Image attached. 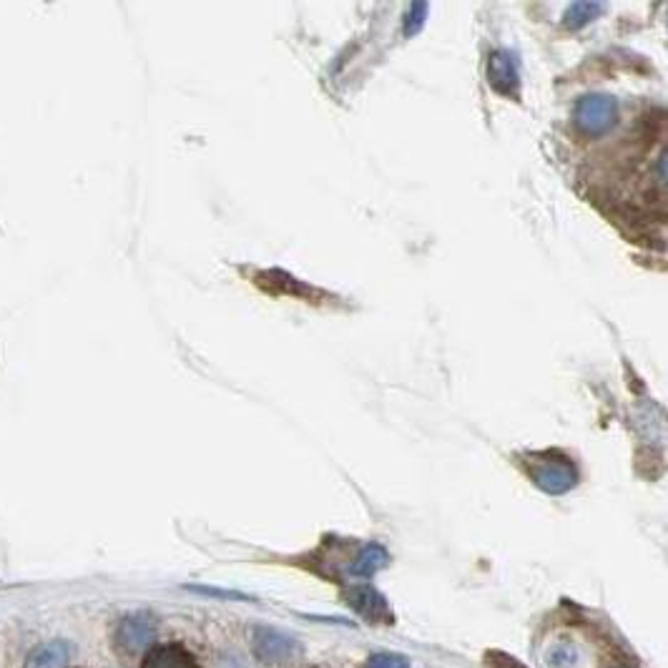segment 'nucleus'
Wrapping results in <instances>:
<instances>
[{
    "label": "nucleus",
    "mask_w": 668,
    "mask_h": 668,
    "mask_svg": "<svg viewBox=\"0 0 668 668\" xmlns=\"http://www.w3.org/2000/svg\"><path fill=\"white\" fill-rule=\"evenodd\" d=\"M616 116H618L616 101L611 96H603V94L586 96L576 106L578 126H581V129L591 136H601L611 129V126L616 124Z\"/></svg>",
    "instance_id": "nucleus-1"
},
{
    "label": "nucleus",
    "mask_w": 668,
    "mask_h": 668,
    "mask_svg": "<svg viewBox=\"0 0 668 668\" xmlns=\"http://www.w3.org/2000/svg\"><path fill=\"white\" fill-rule=\"evenodd\" d=\"M254 651L264 664H287L302 654V646L277 628H257L254 631Z\"/></svg>",
    "instance_id": "nucleus-2"
},
{
    "label": "nucleus",
    "mask_w": 668,
    "mask_h": 668,
    "mask_svg": "<svg viewBox=\"0 0 668 668\" xmlns=\"http://www.w3.org/2000/svg\"><path fill=\"white\" fill-rule=\"evenodd\" d=\"M156 638V621L149 613H134L124 618L116 631V646L126 654H139L146 646H151Z\"/></svg>",
    "instance_id": "nucleus-3"
},
{
    "label": "nucleus",
    "mask_w": 668,
    "mask_h": 668,
    "mask_svg": "<svg viewBox=\"0 0 668 668\" xmlns=\"http://www.w3.org/2000/svg\"><path fill=\"white\" fill-rule=\"evenodd\" d=\"M347 601H350V606L355 608V611L362 618H367L370 623H387V621H392L385 598H382L372 586L352 588V591L347 593Z\"/></svg>",
    "instance_id": "nucleus-4"
},
{
    "label": "nucleus",
    "mask_w": 668,
    "mask_h": 668,
    "mask_svg": "<svg viewBox=\"0 0 668 668\" xmlns=\"http://www.w3.org/2000/svg\"><path fill=\"white\" fill-rule=\"evenodd\" d=\"M533 478L540 490H546V493H553V495H561L576 485L573 465L568 463V460H561V463H543L540 468H536Z\"/></svg>",
    "instance_id": "nucleus-5"
},
{
    "label": "nucleus",
    "mask_w": 668,
    "mask_h": 668,
    "mask_svg": "<svg viewBox=\"0 0 668 668\" xmlns=\"http://www.w3.org/2000/svg\"><path fill=\"white\" fill-rule=\"evenodd\" d=\"M488 78L500 94H508V96L515 94V86L520 84L515 56H510V51H493V53H490Z\"/></svg>",
    "instance_id": "nucleus-6"
},
{
    "label": "nucleus",
    "mask_w": 668,
    "mask_h": 668,
    "mask_svg": "<svg viewBox=\"0 0 668 668\" xmlns=\"http://www.w3.org/2000/svg\"><path fill=\"white\" fill-rule=\"evenodd\" d=\"M144 668H196V661L181 646H159L146 656Z\"/></svg>",
    "instance_id": "nucleus-7"
},
{
    "label": "nucleus",
    "mask_w": 668,
    "mask_h": 668,
    "mask_svg": "<svg viewBox=\"0 0 668 668\" xmlns=\"http://www.w3.org/2000/svg\"><path fill=\"white\" fill-rule=\"evenodd\" d=\"M68 658H71V644L53 641L36 648L31 658H28L26 668H63L68 664Z\"/></svg>",
    "instance_id": "nucleus-8"
},
{
    "label": "nucleus",
    "mask_w": 668,
    "mask_h": 668,
    "mask_svg": "<svg viewBox=\"0 0 668 668\" xmlns=\"http://www.w3.org/2000/svg\"><path fill=\"white\" fill-rule=\"evenodd\" d=\"M390 561L387 550L382 546H367L365 550H362L360 558L355 561V566H352V573L355 576H375L380 568H385Z\"/></svg>",
    "instance_id": "nucleus-9"
},
{
    "label": "nucleus",
    "mask_w": 668,
    "mask_h": 668,
    "mask_svg": "<svg viewBox=\"0 0 668 668\" xmlns=\"http://www.w3.org/2000/svg\"><path fill=\"white\" fill-rule=\"evenodd\" d=\"M606 11V6L601 3H573L566 13V23L568 28H583L593 21L596 16H601Z\"/></svg>",
    "instance_id": "nucleus-10"
},
{
    "label": "nucleus",
    "mask_w": 668,
    "mask_h": 668,
    "mask_svg": "<svg viewBox=\"0 0 668 668\" xmlns=\"http://www.w3.org/2000/svg\"><path fill=\"white\" fill-rule=\"evenodd\" d=\"M430 11L428 3H415L407 11V23H405V36H415L422 31V26H425V16Z\"/></svg>",
    "instance_id": "nucleus-11"
},
{
    "label": "nucleus",
    "mask_w": 668,
    "mask_h": 668,
    "mask_svg": "<svg viewBox=\"0 0 668 668\" xmlns=\"http://www.w3.org/2000/svg\"><path fill=\"white\" fill-rule=\"evenodd\" d=\"M365 668H410V661L397 654H377L370 658Z\"/></svg>",
    "instance_id": "nucleus-12"
}]
</instances>
